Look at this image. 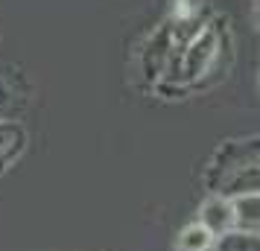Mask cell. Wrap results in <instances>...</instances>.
Returning a JSON list of instances; mask_svg holds the SVG:
<instances>
[{
    "instance_id": "6da1fadb",
    "label": "cell",
    "mask_w": 260,
    "mask_h": 251,
    "mask_svg": "<svg viewBox=\"0 0 260 251\" xmlns=\"http://www.w3.org/2000/svg\"><path fill=\"white\" fill-rule=\"evenodd\" d=\"M216 56H219V29L216 24H208L193 41H187L176 53V61L167 73V79L178 85H196L205 73H211Z\"/></svg>"
},
{
    "instance_id": "7a4b0ae2",
    "label": "cell",
    "mask_w": 260,
    "mask_h": 251,
    "mask_svg": "<svg viewBox=\"0 0 260 251\" xmlns=\"http://www.w3.org/2000/svg\"><path fill=\"white\" fill-rule=\"evenodd\" d=\"M176 38H173V29H170V21L161 24L158 29L152 32L149 38V44L143 50V76H146V82H161L170 67H173V61H176Z\"/></svg>"
},
{
    "instance_id": "3957f363",
    "label": "cell",
    "mask_w": 260,
    "mask_h": 251,
    "mask_svg": "<svg viewBox=\"0 0 260 251\" xmlns=\"http://www.w3.org/2000/svg\"><path fill=\"white\" fill-rule=\"evenodd\" d=\"M251 164H260V137H248V140H231L225 144L216 158H213L211 167V178L219 172V178L234 172L240 167H251Z\"/></svg>"
},
{
    "instance_id": "277c9868",
    "label": "cell",
    "mask_w": 260,
    "mask_h": 251,
    "mask_svg": "<svg viewBox=\"0 0 260 251\" xmlns=\"http://www.w3.org/2000/svg\"><path fill=\"white\" fill-rule=\"evenodd\" d=\"M196 222H202V225L208 228L213 234V239L225 237L228 231H234V204H231V199L213 193L211 199L199 207V219Z\"/></svg>"
},
{
    "instance_id": "5b68a950",
    "label": "cell",
    "mask_w": 260,
    "mask_h": 251,
    "mask_svg": "<svg viewBox=\"0 0 260 251\" xmlns=\"http://www.w3.org/2000/svg\"><path fill=\"white\" fill-rule=\"evenodd\" d=\"M216 193L225 196V199H240V196H254V193H260V164L240 167L234 172L222 175L219 184H216Z\"/></svg>"
},
{
    "instance_id": "8992f818",
    "label": "cell",
    "mask_w": 260,
    "mask_h": 251,
    "mask_svg": "<svg viewBox=\"0 0 260 251\" xmlns=\"http://www.w3.org/2000/svg\"><path fill=\"white\" fill-rule=\"evenodd\" d=\"M26 152V129L18 120H0V175Z\"/></svg>"
},
{
    "instance_id": "52a82bcc",
    "label": "cell",
    "mask_w": 260,
    "mask_h": 251,
    "mask_svg": "<svg viewBox=\"0 0 260 251\" xmlns=\"http://www.w3.org/2000/svg\"><path fill=\"white\" fill-rule=\"evenodd\" d=\"M231 204H234V228L237 231L260 234V193L231 199Z\"/></svg>"
},
{
    "instance_id": "ba28073f",
    "label": "cell",
    "mask_w": 260,
    "mask_h": 251,
    "mask_svg": "<svg viewBox=\"0 0 260 251\" xmlns=\"http://www.w3.org/2000/svg\"><path fill=\"white\" fill-rule=\"evenodd\" d=\"M213 234L208 228L202 225V222H190L178 231L176 237V248L178 251H211L213 248Z\"/></svg>"
},
{
    "instance_id": "9c48e42d",
    "label": "cell",
    "mask_w": 260,
    "mask_h": 251,
    "mask_svg": "<svg viewBox=\"0 0 260 251\" xmlns=\"http://www.w3.org/2000/svg\"><path fill=\"white\" fill-rule=\"evenodd\" d=\"M211 251H260V234L251 231H228L225 237H219L213 242Z\"/></svg>"
},
{
    "instance_id": "30bf717a",
    "label": "cell",
    "mask_w": 260,
    "mask_h": 251,
    "mask_svg": "<svg viewBox=\"0 0 260 251\" xmlns=\"http://www.w3.org/2000/svg\"><path fill=\"white\" fill-rule=\"evenodd\" d=\"M21 94L12 88L9 79L0 76V120H15V114L21 111Z\"/></svg>"
},
{
    "instance_id": "8fae6325",
    "label": "cell",
    "mask_w": 260,
    "mask_h": 251,
    "mask_svg": "<svg viewBox=\"0 0 260 251\" xmlns=\"http://www.w3.org/2000/svg\"><path fill=\"white\" fill-rule=\"evenodd\" d=\"M257 18H260V3H257Z\"/></svg>"
}]
</instances>
